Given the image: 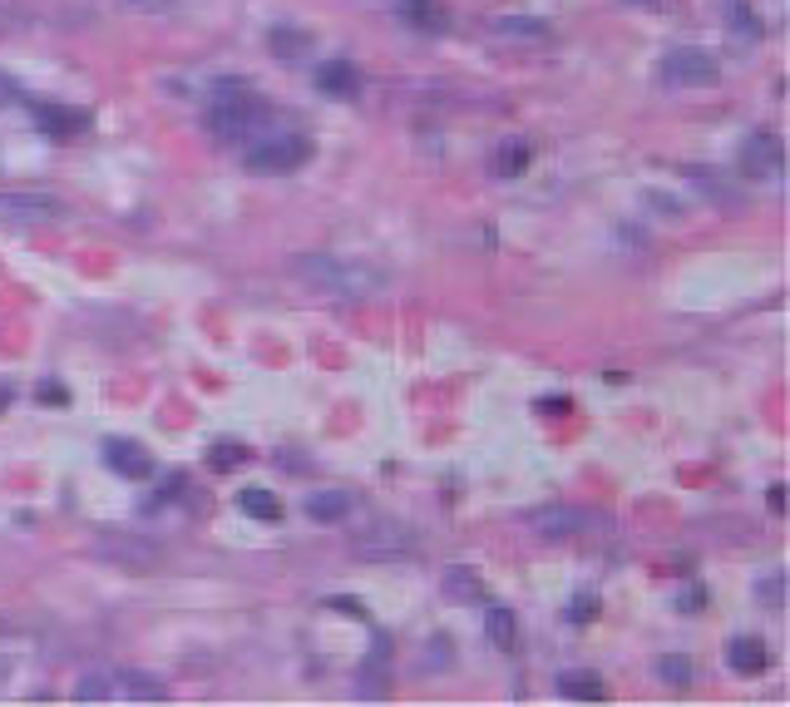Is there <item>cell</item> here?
Returning <instances> with one entry per match:
<instances>
[{"mask_svg": "<svg viewBox=\"0 0 790 707\" xmlns=\"http://www.w3.org/2000/svg\"><path fill=\"white\" fill-rule=\"evenodd\" d=\"M356 509V495H346V490H321V495L306 500V515L316 519V525H336V519H346Z\"/></svg>", "mask_w": 790, "mask_h": 707, "instance_id": "cell-12", "label": "cell"}, {"mask_svg": "<svg viewBox=\"0 0 790 707\" xmlns=\"http://www.w3.org/2000/svg\"><path fill=\"white\" fill-rule=\"evenodd\" d=\"M292 272L316 292H331V298H371L381 288V272L361 268V262L331 258V252H306V258H292Z\"/></svg>", "mask_w": 790, "mask_h": 707, "instance_id": "cell-1", "label": "cell"}, {"mask_svg": "<svg viewBox=\"0 0 790 707\" xmlns=\"http://www.w3.org/2000/svg\"><path fill=\"white\" fill-rule=\"evenodd\" d=\"M533 525H539V535H578L583 525H592V515H588V509L558 505V509H539V515H533Z\"/></svg>", "mask_w": 790, "mask_h": 707, "instance_id": "cell-13", "label": "cell"}, {"mask_svg": "<svg viewBox=\"0 0 790 707\" xmlns=\"http://www.w3.org/2000/svg\"><path fill=\"white\" fill-rule=\"evenodd\" d=\"M59 203L55 199H40V193H0V223H40V218H55Z\"/></svg>", "mask_w": 790, "mask_h": 707, "instance_id": "cell-9", "label": "cell"}, {"mask_svg": "<svg viewBox=\"0 0 790 707\" xmlns=\"http://www.w3.org/2000/svg\"><path fill=\"white\" fill-rule=\"evenodd\" d=\"M558 693L563 697H578V703H598L602 683H598V673H563L558 677Z\"/></svg>", "mask_w": 790, "mask_h": 707, "instance_id": "cell-21", "label": "cell"}, {"mask_svg": "<svg viewBox=\"0 0 790 707\" xmlns=\"http://www.w3.org/2000/svg\"><path fill=\"white\" fill-rule=\"evenodd\" d=\"M494 31H499L504 41H533V45L549 41V25L529 21V15H499V21H494Z\"/></svg>", "mask_w": 790, "mask_h": 707, "instance_id": "cell-18", "label": "cell"}, {"mask_svg": "<svg viewBox=\"0 0 790 707\" xmlns=\"http://www.w3.org/2000/svg\"><path fill=\"white\" fill-rule=\"evenodd\" d=\"M657 677L667 687H687L691 683V663H687V658H672L667 653V658H657Z\"/></svg>", "mask_w": 790, "mask_h": 707, "instance_id": "cell-24", "label": "cell"}, {"mask_svg": "<svg viewBox=\"0 0 790 707\" xmlns=\"http://www.w3.org/2000/svg\"><path fill=\"white\" fill-rule=\"evenodd\" d=\"M716 55L697 50V45H681V50H672L667 60H662V80L677 85V90H701V85L716 80Z\"/></svg>", "mask_w": 790, "mask_h": 707, "instance_id": "cell-4", "label": "cell"}, {"mask_svg": "<svg viewBox=\"0 0 790 707\" xmlns=\"http://www.w3.org/2000/svg\"><path fill=\"white\" fill-rule=\"evenodd\" d=\"M356 549L361 554H400V549H415V535L405 525H395V519H381V525H371L365 535H356Z\"/></svg>", "mask_w": 790, "mask_h": 707, "instance_id": "cell-7", "label": "cell"}, {"mask_svg": "<svg viewBox=\"0 0 790 707\" xmlns=\"http://www.w3.org/2000/svg\"><path fill=\"white\" fill-rule=\"evenodd\" d=\"M726 663L736 667L741 677H756L760 667H766V648H760V638H731V643H726Z\"/></svg>", "mask_w": 790, "mask_h": 707, "instance_id": "cell-16", "label": "cell"}, {"mask_svg": "<svg viewBox=\"0 0 790 707\" xmlns=\"http://www.w3.org/2000/svg\"><path fill=\"white\" fill-rule=\"evenodd\" d=\"M444 594L464 598V604H479V594H484V588H479V579H474L464 564H450V569H444Z\"/></svg>", "mask_w": 790, "mask_h": 707, "instance_id": "cell-20", "label": "cell"}, {"mask_svg": "<svg viewBox=\"0 0 790 707\" xmlns=\"http://www.w3.org/2000/svg\"><path fill=\"white\" fill-rule=\"evenodd\" d=\"M592 614H598V604H592L588 594H583V598H573V608H568V618H573V624H592Z\"/></svg>", "mask_w": 790, "mask_h": 707, "instance_id": "cell-27", "label": "cell"}, {"mask_svg": "<svg viewBox=\"0 0 790 707\" xmlns=\"http://www.w3.org/2000/svg\"><path fill=\"white\" fill-rule=\"evenodd\" d=\"M267 120V104L257 100L247 85H217L213 94H207V130L217 134V139H252L257 130H262Z\"/></svg>", "mask_w": 790, "mask_h": 707, "instance_id": "cell-2", "label": "cell"}, {"mask_svg": "<svg viewBox=\"0 0 790 707\" xmlns=\"http://www.w3.org/2000/svg\"><path fill=\"white\" fill-rule=\"evenodd\" d=\"M35 120H40V130H45V134H55V139H69V134H79V130L89 124V114H84V110H65V104H40Z\"/></svg>", "mask_w": 790, "mask_h": 707, "instance_id": "cell-11", "label": "cell"}, {"mask_svg": "<svg viewBox=\"0 0 790 707\" xmlns=\"http://www.w3.org/2000/svg\"><path fill=\"white\" fill-rule=\"evenodd\" d=\"M104 460H109V470H119L124 480H148L154 475V460H148V450L138 446V440H109Z\"/></svg>", "mask_w": 790, "mask_h": 707, "instance_id": "cell-8", "label": "cell"}, {"mask_svg": "<svg viewBox=\"0 0 790 707\" xmlns=\"http://www.w3.org/2000/svg\"><path fill=\"white\" fill-rule=\"evenodd\" d=\"M119 683H124V693L138 697V703H163V697H168L163 683H158V677H148V673H124Z\"/></svg>", "mask_w": 790, "mask_h": 707, "instance_id": "cell-22", "label": "cell"}, {"mask_svg": "<svg viewBox=\"0 0 790 707\" xmlns=\"http://www.w3.org/2000/svg\"><path fill=\"white\" fill-rule=\"evenodd\" d=\"M780 169H786V149H780V139L770 130H756L741 139V173H751V179H776Z\"/></svg>", "mask_w": 790, "mask_h": 707, "instance_id": "cell-5", "label": "cell"}, {"mask_svg": "<svg viewBox=\"0 0 790 707\" xmlns=\"http://www.w3.org/2000/svg\"><path fill=\"white\" fill-rule=\"evenodd\" d=\"M306 45H312V35L292 31V25H276V31H272V55H282V60H296Z\"/></svg>", "mask_w": 790, "mask_h": 707, "instance_id": "cell-23", "label": "cell"}, {"mask_svg": "<svg viewBox=\"0 0 790 707\" xmlns=\"http://www.w3.org/2000/svg\"><path fill=\"white\" fill-rule=\"evenodd\" d=\"M10 94H15V85H10V80H5V75H0V104H5V100H10Z\"/></svg>", "mask_w": 790, "mask_h": 707, "instance_id": "cell-31", "label": "cell"}, {"mask_svg": "<svg viewBox=\"0 0 790 707\" xmlns=\"http://www.w3.org/2000/svg\"><path fill=\"white\" fill-rule=\"evenodd\" d=\"M731 25H736L741 35H751V41L760 35V25H751V21H746V5H731Z\"/></svg>", "mask_w": 790, "mask_h": 707, "instance_id": "cell-28", "label": "cell"}, {"mask_svg": "<svg viewBox=\"0 0 790 707\" xmlns=\"http://www.w3.org/2000/svg\"><path fill=\"white\" fill-rule=\"evenodd\" d=\"M109 693H114V687H109V677H104V673H84V677H79V687H75L79 703H104Z\"/></svg>", "mask_w": 790, "mask_h": 707, "instance_id": "cell-25", "label": "cell"}, {"mask_svg": "<svg viewBox=\"0 0 790 707\" xmlns=\"http://www.w3.org/2000/svg\"><path fill=\"white\" fill-rule=\"evenodd\" d=\"M484 633H489L494 648H504V653H509V648L519 643V618H514L504 604H489V608H484Z\"/></svg>", "mask_w": 790, "mask_h": 707, "instance_id": "cell-15", "label": "cell"}, {"mask_svg": "<svg viewBox=\"0 0 790 707\" xmlns=\"http://www.w3.org/2000/svg\"><path fill=\"white\" fill-rule=\"evenodd\" d=\"M766 500H770V509H776V515H780V509H786V490H780V485H776V490H770V495H766Z\"/></svg>", "mask_w": 790, "mask_h": 707, "instance_id": "cell-30", "label": "cell"}, {"mask_svg": "<svg viewBox=\"0 0 790 707\" xmlns=\"http://www.w3.org/2000/svg\"><path fill=\"white\" fill-rule=\"evenodd\" d=\"M760 594L770 598V608H780V579H770V584H760Z\"/></svg>", "mask_w": 790, "mask_h": 707, "instance_id": "cell-29", "label": "cell"}, {"mask_svg": "<svg viewBox=\"0 0 790 707\" xmlns=\"http://www.w3.org/2000/svg\"><path fill=\"white\" fill-rule=\"evenodd\" d=\"M306 159H312V144H306L296 130L262 134V139H252L247 144V154H242V164L252 173H292V169H302Z\"/></svg>", "mask_w": 790, "mask_h": 707, "instance_id": "cell-3", "label": "cell"}, {"mask_svg": "<svg viewBox=\"0 0 790 707\" xmlns=\"http://www.w3.org/2000/svg\"><path fill=\"white\" fill-rule=\"evenodd\" d=\"M94 549L124 569H154L158 564V549L144 545V539H134V535H104V539H94Z\"/></svg>", "mask_w": 790, "mask_h": 707, "instance_id": "cell-6", "label": "cell"}, {"mask_svg": "<svg viewBox=\"0 0 790 707\" xmlns=\"http://www.w3.org/2000/svg\"><path fill=\"white\" fill-rule=\"evenodd\" d=\"M400 15L410 25H420V31H444V25H450V15H444L435 0H400Z\"/></svg>", "mask_w": 790, "mask_h": 707, "instance_id": "cell-19", "label": "cell"}, {"mask_svg": "<svg viewBox=\"0 0 790 707\" xmlns=\"http://www.w3.org/2000/svg\"><path fill=\"white\" fill-rule=\"evenodd\" d=\"M242 460H247V450L233 446V440H223V446L213 450V460H207V465H213V470H233V465H242Z\"/></svg>", "mask_w": 790, "mask_h": 707, "instance_id": "cell-26", "label": "cell"}, {"mask_svg": "<svg viewBox=\"0 0 790 707\" xmlns=\"http://www.w3.org/2000/svg\"><path fill=\"white\" fill-rule=\"evenodd\" d=\"M237 509L252 515L257 525H276V519H282V500H276L272 490H262V485H247L242 495H237Z\"/></svg>", "mask_w": 790, "mask_h": 707, "instance_id": "cell-14", "label": "cell"}, {"mask_svg": "<svg viewBox=\"0 0 790 707\" xmlns=\"http://www.w3.org/2000/svg\"><path fill=\"white\" fill-rule=\"evenodd\" d=\"M529 159H533V149L523 139H504L499 149H494V159H489V169L499 173V179H519L523 169H529Z\"/></svg>", "mask_w": 790, "mask_h": 707, "instance_id": "cell-17", "label": "cell"}, {"mask_svg": "<svg viewBox=\"0 0 790 707\" xmlns=\"http://www.w3.org/2000/svg\"><path fill=\"white\" fill-rule=\"evenodd\" d=\"M316 90L331 94V100H351V94H361V70L351 60H326L316 70Z\"/></svg>", "mask_w": 790, "mask_h": 707, "instance_id": "cell-10", "label": "cell"}]
</instances>
